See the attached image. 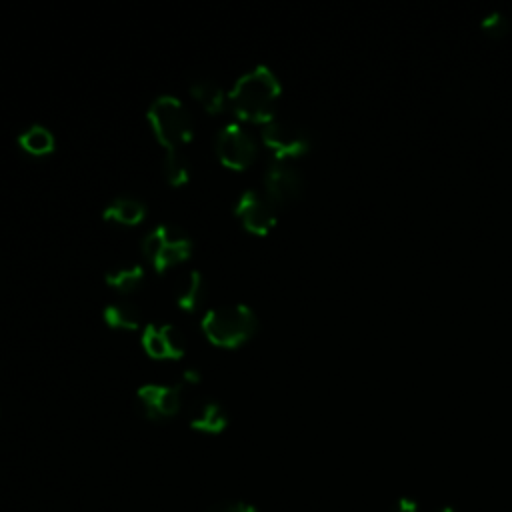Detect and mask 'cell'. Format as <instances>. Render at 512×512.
I'll list each match as a JSON object with an SVG mask.
<instances>
[{
	"instance_id": "5b68a950",
	"label": "cell",
	"mask_w": 512,
	"mask_h": 512,
	"mask_svg": "<svg viewBox=\"0 0 512 512\" xmlns=\"http://www.w3.org/2000/svg\"><path fill=\"white\" fill-rule=\"evenodd\" d=\"M262 142L274 154L276 160L298 158L310 148V138L304 128L286 122V120H270L262 128Z\"/></svg>"
},
{
	"instance_id": "6da1fadb",
	"label": "cell",
	"mask_w": 512,
	"mask_h": 512,
	"mask_svg": "<svg viewBox=\"0 0 512 512\" xmlns=\"http://www.w3.org/2000/svg\"><path fill=\"white\" fill-rule=\"evenodd\" d=\"M282 86L268 66H256L252 72L238 78L228 94L230 106L240 120L252 124H268L274 120L276 102Z\"/></svg>"
},
{
	"instance_id": "2e32d148",
	"label": "cell",
	"mask_w": 512,
	"mask_h": 512,
	"mask_svg": "<svg viewBox=\"0 0 512 512\" xmlns=\"http://www.w3.org/2000/svg\"><path fill=\"white\" fill-rule=\"evenodd\" d=\"M142 280H144V270L138 264L126 266V268H116L106 274V284L116 288L122 294L136 292L140 288Z\"/></svg>"
},
{
	"instance_id": "4fadbf2b",
	"label": "cell",
	"mask_w": 512,
	"mask_h": 512,
	"mask_svg": "<svg viewBox=\"0 0 512 512\" xmlns=\"http://www.w3.org/2000/svg\"><path fill=\"white\" fill-rule=\"evenodd\" d=\"M104 322L118 330H136L140 326V312L130 302H112L102 312Z\"/></svg>"
},
{
	"instance_id": "7a4b0ae2",
	"label": "cell",
	"mask_w": 512,
	"mask_h": 512,
	"mask_svg": "<svg viewBox=\"0 0 512 512\" xmlns=\"http://www.w3.org/2000/svg\"><path fill=\"white\" fill-rule=\"evenodd\" d=\"M256 328L258 318L244 304L212 308L202 318V332L220 348H238L254 336Z\"/></svg>"
},
{
	"instance_id": "52a82bcc",
	"label": "cell",
	"mask_w": 512,
	"mask_h": 512,
	"mask_svg": "<svg viewBox=\"0 0 512 512\" xmlns=\"http://www.w3.org/2000/svg\"><path fill=\"white\" fill-rule=\"evenodd\" d=\"M302 174L286 160H274L264 176L266 200L272 206H288L302 194Z\"/></svg>"
},
{
	"instance_id": "9a60e30c",
	"label": "cell",
	"mask_w": 512,
	"mask_h": 512,
	"mask_svg": "<svg viewBox=\"0 0 512 512\" xmlns=\"http://www.w3.org/2000/svg\"><path fill=\"white\" fill-rule=\"evenodd\" d=\"M190 94L208 114H218L224 108V92L212 80H194L190 84Z\"/></svg>"
},
{
	"instance_id": "30bf717a",
	"label": "cell",
	"mask_w": 512,
	"mask_h": 512,
	"mask_svg": "<svg viewBox=\"0 0 512 512\" xmlns=\"http://www.w3.org/2000/svg\"><path fill=\"white\" fill-rule=\"evenodd\" d=\"M190 426L204 434H220L228 426V414L224 406L216 400H198L190 410Z\"/></svg>"
},
{
	"instance_id": "ac0fdd59",
	"label": "cell",
	"mask_w": 512,
	"mask_h": 512,
	"mask_svg": "<svg viewBox=\"0 0 512 512\" xmlns=\"http://www.w3.org/2000/svg\"><path fill=\"white\" fill-rule=\"evenodd\" d=\"M142 348L154 360H168L166 344L162 338V330L156 324H148L142 332Z\"/></svg>"
},
{
	"instance_id": "cb8c5ba5",
	"label": "cell",
	"mask_w": 512,
	"mask_h": 512,
	"mask_svg": "<svg viewBox=\"0 0 512 512\" xmlns=\"http://www.w3.org/2000/svg\"><path fill=\"white\" fill-rule=\"evenodd\" d=\"M440 512H458L456 508H444V510H440Z\"/></svg>"
},
{
	"instance_id": "ba28073f",
	"label": "cell",
	"mask_w": 512,
	"mask_h": 512,
	"mask_svg": "<svg viewBox=\"0 0 512 512\" xmlns=\"http://www.w3.org/2000/svg\"><path fill=\"white\" fill-rule=\"evenodd\" d=\"M182 386H164V384H146L136 392L138 410L154 422L174 418L180 412Z\"/></svg>"
},
{
	"instance_id": "8fae6325",
	"label": "cell",
	"mask_w": 512,
	"mask_h": 512,
	"mask_svg": "<svg viewBox=\"0 0 512 512\" xmlns=\"http://www.w3.org/2000/svg\"><path fill=\"white\" fill-rule=\"evenodd\" d=\"M206 298V282L198 270L182 274L176 282V302L186 312H196Z\"/></svg>"
},
{
	"instance_id": "ffe728a7",
	"label": "cell",
	"mask_w": 512,
	"mask_h": 512,
	"mask_svg": "<svg viewBox=\"0 0 512 512\" xmlns=\"http://www.w3.org/2000/svg\"><path fill=\"white\" fill-rule=\"evenodd\" d=\"M480 26L490 34V36H502L508 28V20L500 12H492L482 18Z\"/></svg>"
},
{
	"instance_id": "44dd1931",
	"label": "cell",
	"mask_w": 512,
	"mask_h": 512,
	"mask_svg": "<svg viewBox=\"0 0 512 512\" xmlns=\"http://www.w3.org/2000/svg\"><path fill=\"white\" fill-rule=\"evenodd\" d=\"M206 512H258V510L246 502H220L208 508Z\"/></svg>"
},
{
	"instance_id": "8992f818",
	"label": "cell",
	"mask_w": 512,
	"mask_h": 512,
	"mask_svg": "<svg viewBox=\"0 0 512 512\" xmlns=\"http://www.w3.org/2000/svg\"><path fill=\"white\" fill-rule=\"evenodd\" d=\"M216 154L226 168L240 172L254 164L258 146L252 134H248L244 128L236 124H230L222 128L220 134L216 136Z\"/></svg>"
},
{
	"instance_id": "e0dca14e",
	"label": "cell",
	"mask_w": 512,
	"mask_h": 512,
	"mask_svg": "<svg viewBox=\"0 0 512 512\" xmlns=\"http://www.w3.org/2000/svg\"><path fill=\"white\" fill-rule=\"evenodd\" d=\"M164 176L170 186L178 188L188 182L190 176V166L186 156L180 150H166L164 156Z\"/></svg>"
},
{
	"instance_id": "5bb4252c",
	"label": "cell",
	"mask_w": 512,
	"mask_h": 512,
	"mask_svg": "<svg viewBox=\"0 0 512 512\" xmlns=\"http://www.w3.org/2000/svg\"><path fill=\"white\" fill-rule=\"evenodd\" d=\"M18 144L24 152H28L30 156H48L54 152L56 144H54V136L50 130H46L44 126H32L28 128L24 134H20Z\"/></svg>"
},
{
	"instance_id": "603a6c76",
	"label": "cell",
	"mask_w": 512,
	"mask_h": 512,
	"mask_svg": "<svg viewBox=\"0 0 512 512\" xmlns=\"http://www.w3.org/2000/svg\"><path fill=\"white\" fill-rule=\"evenodd\" d=\"M182 382H186V384H198V382H200V372H198V370H194V368L184 370V374H182Z\"/></svg>"
},
{
	"instance_id": "3957f363",
	"label": "cell",
	"mask_w": 512,
	"mask_h": 512,
	"mask_svg": "<svg viewBox=\"0 0 512 512\" xmlns=\"http://www.w3.org/2000/svg\"><path fill=\"white\" fill-rule=\"evenodd\" d=\"M148 122L166 150H180L192 140L194 124L190 112L174 96H158L148 108Z\"/></svg>"
},
{
	"instance_id": "277c9868",
	"label": "cell",
	"mask_w": 512,
	"mask_h": 512,
	"mask_svg": "<svg viewBox=\"0 0 512 512\" xmlns=\"http://www.w3.org/2000/svg\"><path fill=\"white\" fill-rule=\"evenodd\" d=\"M142 252L156 272H164L192 254V240L174 224H160L142 240Z\"/></svg>"
},
{
	"instance_id": "d6986e66",
	"label": "cell",
	"mask_w": 512,
	"mask_h": 512,
	"mask_svg": "<svg viewBox=\"0 0 512 512\" xmlns=\"http://www.w3.org/2000/svg\"><path fill=\"white\" fill-rule=\"evenodd\" d=\"M160 330H162V338H164V344H166L168 360L182 358L184 352H186V342H184L182 332L172 324H162Z\"/></svg>"
},
{
	"instance_id": "9c48e42d",
	"label": "cell",
	"mask_w": 512,
	"mask_h": 512,
	"mask_svg": "<svg viewBox=\"0 0 512 512\" xmlns=\"http://www.w3.org/2000/svg\"><path fill=\"white\" fill-rule=\"evenodd\" d=\"M234 214L242 222V226L254 236H266L276 224L274 206L266 198L258 196L254 190H246L238 198Z\"/></svg>"
},
{
	"instance_id": "7402d4cb",
	"label": "cell",
	"mask_w": 512,
	"mask_h": 512,
	"mask_svg": "<svg viewBox=\"0 0 512 512\" xmlns=\"http://www.w3.org/2000/svg\"><path fill=\"white\" fill-rule=\"evenodd\" d=\"M392 512H418V504L412 498H400L392 506Z\"/></svg>"
},
{
	"instance_id": "7c38bea8",
	"label": "cell",
	"mask_w": 512,
	"mask_h": 512,
	"mask_svg": "<svg viewBox=\"0 0 512 512\" xmlns=\"http://www.w3.org/2000/svg\"><path fill=\"white\" fill-rule=\"evenodd\" d=\"M104 220L122 224V226H136L146 216V206L136 198H116L104 208Z\"/></svg>"
}]
</instances>
